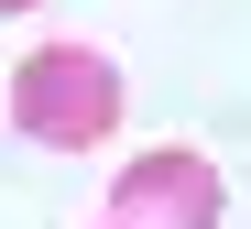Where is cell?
I'll return each mask as SVG.
<instances>
[{
	"instance_id": "obj_1",
	"label": "cell",
	"mask_w": 251,
	"mask_h": 229,
	"mask_svg": "<svg viewBox=\"0 0 251 229\" xmlns=\"http://www.w3.org/2000/svg\"><path fill=\"white\" fill-rule=\"evenodd\" d=\"M120 66L99 55V44H33V55L11 66V131L44 153H99L120 131Z\"/></svg>"
},
{
	"instance_id": "obj_3",
	"label": "cell",
	"mask_w": 251,
	"mask_h": 229,
	"mask_svg": "<svg viewBox=\"0 0 251 229\" xmlns=\"http://www.w3.org/2000/svg\"><path fill=\"white\" fill-rule=\"evenodd\" d=\"M0 11H33V0H0Z\"/></svg>"
},
{
	"instance_id": "obj_2",
	"label": "cell",
	"mask_w": 251,
	"mask_h": 229,
	"mask_svg": "<svg viewBox=\"0 0 251 229\" xmlns=\"http://www.w3.org/2000/svg\"><path fill=\"white\" fill-rule=\"evenodd\" d=\"M219 207H229L219 164L186 142H153L109 175V229H219Z\"/></svg>"
}]
</instances>
